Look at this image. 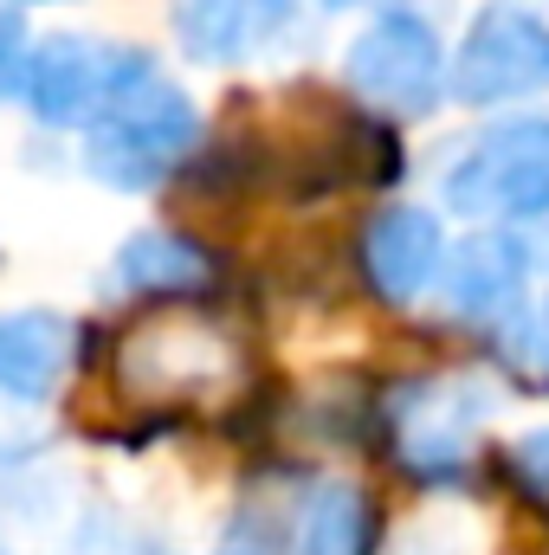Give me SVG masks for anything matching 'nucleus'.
<instances>
[{
  "mask_svg": "<svg viewBox=\"0 0 549 555\" xmlns=\"http://www.w3.org/2000/svg\"><path fill=\"white\" fill-rule=\"evenodd\" d=\"M201 142V111L194 98L155 72V59L142 52L124 72V85L111 91V104L91 117V130L78 137V162L91 181L117 188V194H149L155 181H168L188 149Z\"/></svg>",
  "mask_w": 549,
  "mask_h": 555,
  "instance_id": "obj_1",
  "label": "nucleus"
},
{
  "mask_svg": "<svg viewBox=\"0 0 549 555\" xmlns=\"http://www.w3.org/2000/svg\"><path fill=\"white\" fill-rule=\"evenodd\" d=\"M446 207L465 220H537L549 214V117L498 124L472 137L446 168Z\"/></svg>",
  "mask_w": 549,
  "mask_h": 555,
  "instance_id": "obj_2",
  "label": "nucleus"
},
{
  "mask_svg": "<svg viewBox=\"0 0 549 555\" xmlns=\"http://www.w3.org/2000/svg\"><path fill=\"white\" fill-rule=\"evenodd\" d=\"M343 78L356 98H369L375 111L395 117H426L439 104V91L452 85V65L439 52V33L420 13H382L369 20L349 52H343Z\"/></svg>",
  "mask_w": 549,
  "mask_h": 555,
  "instance_id": "obj_3",
  "label": "nucleus"
},
{
  "mask_svg": "<svg viewBox=\"0 0 549 555\" xmlns=\"http://www.w3.org/2000/svg\"><path fill=\"white\" fill-rule=\"evenodd\" d=\"M142 52L130 46H111L98 33H46L33 39V59H26V85H20V104L33 111L39 130H91V117L111 104V91L124 85V72L137 65Z\"/></svg>",
  "mask_w": 549,
  "mask_h": 555,
  "instance_id": "obj_4",
  "label": "nucleus"
},
{
  "mask_svg": "<svg viewBox=\"0 0 549 555\" xmlns=\"http://www.w3.org/2000/svg\"><path fill=\"white\" fill-rule=\"evenodd\" d=\"M459 104H511V98H537L549 91V26L524 7H491L472 20L459 59H452V85Z\"/></svg>",
  "mask_w": 549,
  "mask_h": 555,
  "instance_id": "obj_5",
  "label": "nucleus"
},
{
  "mask_svg": "<svg viewBox=\"0 0 549 555\" xmlns=\"http://www.w3.org/2000/svg\"><path fill=\"white\" fill-rule=\"evenodd\" d=\"M362 272L388 304H413L446 278V233L426 207H388L362 233Z\"/></svg>",
  "mask_w": 549,
  "mask_h": 555,
  "instance_id": "obj_6",
  "label": "nucleus"
},
{
  "mask_svg": "<svg viewBox=\"0 0 549 555\" xmlns=\"http://www.w3.org/2000/svg\"><path fill=\"white\" fill-rule=\"evenodd\" d=\"M78 343V323H65L59 310H0V395L20 408L52 401Z\"/></svg>",
  "mask_w": 549,
  "mask_h": 555,
  "instance_id": "obj_7",
  "label": "nucleus"
},
{
  "mask_svg": "<svg viewBox=\"0 0 549 555\" xmlns=\"http://www.w3.org/2000/svg\"><path fill=\"white\" fill-rule=\"evenodd\" d=\"M485 395L465 388V382H433L420 388L401 414V452H408L413 472H452L472 439H478V420H485Z\"/></svg>",
  "mask_w": 549,
  "mask_h": 555,
  "instance_id": "obj_8",
  "label": "nucleus"
},
{
  "mask_svg": "<svg viewBox=\"0 0 549 555\" xmlns=\"http://www.w3.org/2000/svg\"><path fill=\"white\" fill-rule=\"evenodd\" d=\"M446 304L459 317H498L524 297L531 284V246L518 233H472L452 259H446Z\"/></svg>",
  "mask_w": 549,
  "mask_h": 555,
  "instance_id": "obj_9",
  "label": "nucleus"
},
{
  "mask_svg": "<svg viewBox=\"0 0 549 555\" xmlns=\"http://www.w3.org/2000/svg\"><path fill=\"white\" fill-rule=\"evenodd\" d=\"M117 291L130 297H188V291H207L214 284V253L194 246L188 233H168V227H142L117 246L111 259Z\"/></svg>",
  "mask_w": 549,
  "mask_h": 555,
  "instance_id": "obj_10",
  "label": "nucleus"
},
{
  "mask_svg": "<svg viewBox=\"0 0 549 555\" xmlns=\"http://www.w3.org/2000/svg\"><path fill=\"white\" fill-rule=\"evenodd\" d=\"M278 0H168V20H175V39L188 59L201 65H240L266 26H272Z\"/></svg>",
  "mask_w": 549,
  "mask_h": 555,
  "instance_id": "obj_11",
  "label": "nucleus"
},
{
  "mask_svg": "<svg viewBox=\"0 0 549 555\" xmlns=\"http://www.w3.org/2000/svg\"><path fill=\"white\" fill-rule=\"evenodd\" d=\"M369 550V504L356 485H317L297 511V555H362Z\"/></svg>",
  "mask_w": 549,
  "mask_h": 555,
  "instance_id": "obj_12",
  "label": "nucleus"
},
{
  "mask_svg": "<svg viewBox=\"0 0 549 555\" xmlns=\"http://www.w3.org/2000/svg\"><path fill=\"white\" fill-rule=\"evenodd\" d=\"M72 555H168L149 530H137L130 517H117V511H85L78 517V537H72Z\"/></svg>",
  "mask_w": 549,
  "mask_h": 555,
  "instance_id": "obj_13",
  "label": "nucleus"
},
{
  "mask_svg": "<svg viewBox=\"0 0 549 555\" xmlns=\"http://www.w3.org/2000/svg\"><path fill=\"white\" fill-rule=\"evenodd\" d=\"M220 555H291V524L272 517V511H240Z\"/></svg>",
  "mask_w": 549,
  "mask_h": 555,
  "instance_id": "obj_14",
  "label": "nucleus"
},
{
  "mask_svg": "<svg viewBox=\"0 0 549 555\" xmlns=\"http://www.w3.org/2000/svg\"><path fill=\"white\" fill-rule=\"evenodd\" d=\"M26 59H33L26 20H20V7L0 0V98H20V85H26Z\"/></svg>",
  "mask_w": 549,
  "mask_h": 555,
  "instance_id": "obj_15",
  "label": "nucleus"
},
{
  "mask_svg": "<svg viewBox=\"0 0 549 555\" xmlns=\"http://www.w3.org/2000/svg\"><path fill=\"white\" fill-rule=\"evenodd\" d=\"M511 459H518V472H524V478H531V485L549 498V426H544V433H524Z\"/></svg>",
  "mask_w": 549,
  "mask_h": 555,
  "instance_id": "obj_16",
  "label": "nucleus"
},
{
  "mask_svg": "<svg viewBox=\"0 0 549 555\" xmlns=\"http://www.w3.org/2000/svg\"><path fill=\"white\" fill-rule=\"evenodd\" d=\"M13 465H20V452H13V446H0V485H7V472H13Z\"/></svg>",
  "mask_w": 549,
  "mask_h": 555,
  "instance_id": "obj_17",
  "label": "nucleus"
},
{
  "mask_svg": "<svg viewBox=\"0 0 549 555\" xmlns=\"http://www.w3.org/2000/svg\"><path fill=\"white\" fill-rule=\"evenodd\" d=\"M323 7H356V0H323Z\"/></svg>",
  "mask_w": 549,
  "mask_h": 555,
  "instance_id": "obj_18",
  "label": "nucleus"
},
{
  "mask_svg": "<svg viewBox=\"0 0 549 555\" xmlns=\"http://www.w3.org/2000/svg\"><path fill=\"white\" fill-rule=\"evenodd\" d=\"M33 7H46V0H33Z\"/></svg>",
  "mask_w": 549,
  "mask_h": 555,
  "instance_id": "obj_19",
  "label": "nucleus"
},
{
  "mask_svg": "<svg viewBox=\"0 0 549 555\" xmlns=\"http://www.w3.org/2000/svg\"><path fill=\"white\" fill-rule=\"evenodd\" d=\"M0 555H7V543H0Z\"/></svg>",
  "mask_w": 549,
  "mask_h": 555,
  "instance_id": "obj_20",
  "label": "nucleus"
}]
</instances>
